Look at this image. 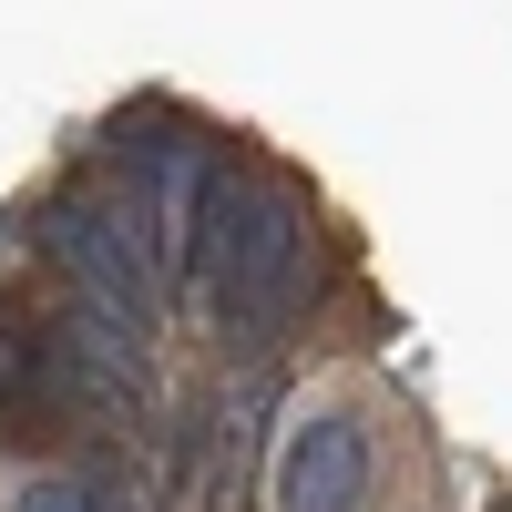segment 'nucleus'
<instances>
[{"instance_id":"obj_5","label":"nucleus","mask_w":512,"mask_h":512,"mask_svg":"<svg viewBox=\"0 0 512 512\" xmlns=\"http://www.w3.org/2000/svg\"><path fill=\"white\" fill-rule=\"evenodd\" d=\"M11 512H123L93 472H41V482H21L11 492Z\"/></svg>"},{"instance_id":"obj_3","label":"nucleus","mask_w":512,"mask_h":512,"mask_svg":"<svg viewBox=\"0 0 512 512\" xmlns=\"http://www.w3.org/2000/svg\"><path fill=\"white\" fill-rule=\"evenodd\" d=\"M369 472H379L369 420L359 410H308V420H287V441H277V512H359Z\"/></svg>"},{"instance_id":"obj_4","label":"nucleus","mask_w":512,"mask_h":512,"mask_svg":"<svg viewBox=\"0 0 512 512\" xmlns=\"http://www.w3.org/2000/svg\"><path fill=\"white\" fill-rule=\"evenodd\" d=\"M267 410H277V379L256 369V379H226L216 420H205V492H216L226 512H236V492L256 482V431H267Z\"/></svg>"},{"instance_id":"obj_1","label":"nucleus","mask_w":512,"mask_h":512,"mask_svg":"<svg viewBox=\"0 0 512 512\" xmlns=\"http://www.w3.org/2000/svg\"><path fill=\"white\" fill-rule=\"evenodd\" d=\"M41 246H52V267L72 277L82 308H103L113 328H154V308H164V246L144 236V216L123 195H62L52 216H41Z\"/></svg>"},{"instance_id":"obj_2","label":"nucleus","mask_w":512,"mask_h":512,"mask_svg":"<svg viewBox=\"0 0 512 512\" xmlns=\"http://www.w3.org/2000/svg\"><path fill=\"white\" fill-rule=\"evenodd\" d=\"M308 195L297 185H256L246 195V216H236V246H226V328L236 338H277L297 318V297H308Z\"/></svg>"}]
</instances>
